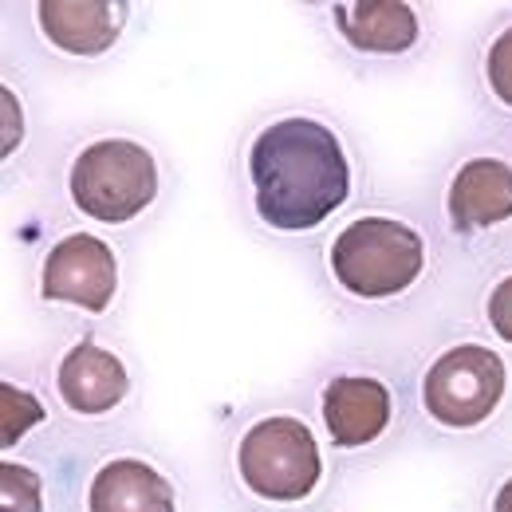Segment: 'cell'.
Segmentation results:
<instances>
[{
  "label": "cell",
  "instance_id": "6da1fadb",
  "mask_svg": "<svg viewBox=\"0 0 512 512\" xmlns=\"http://www.w3.org/2000/svg\"><path fill=\"white\" fill-rule=\"evenodd\" d=\"M237 178L264 233L316 237L355 205L367 170L339 119L316 107H284L245 134Z\"/></svg>",
  "mask_w": 512,
  "mask_h": 512
},
{
  "label": "cell",
  "instance_id": "7a4b0ae2",
  "mask_svg": "<svg viewBox=\"0 0 512 512\" xmlns=\"http://www.w3.org/2000/svg\"><path fill=\"white\" fill-rule=\"evenodd\" d=\"M430 229L390 205L347 213L323 241V276L343 304L383 312L410 304L434 276Z\"/></svg>",
  "mask_w": 512,
  "mask_h": 512
},
{
  "label": "cell",
  "instance_id": "3957f363",
  "mask_svg": "<svg viewBox=\"0 0 512 512\" xmlns=\"http://www.w3.org/2000/svg\"><path fill=\"white\" fill-rule=\"evenodd\" d=\"M414 410L426 430L473 442L512 418V351L481 327L434 343L414 371Z\"/></svg>",
  "mask_w": 512,
  "mask_h": 512
},
{
  "label": "cell",
  "instance_id": "277c9868",
  "mask_svg": "<svg viewBox=\"0 0 512 512\" xmlns=\"http://www.w3.org/2000/svg\"><path fill=\"white\" fill-rule=\"evenodd\" d=\"M233 489L268 512H304L331 481V449L308 410L276 402L249 414L229 442Z\"/></svg>",
  "mask_w": 512,
  "mask_h": 512
},
{
  "label": "cell",
  "instance_id": "5b68a950",
  "mask_svg": "<svg viewBox=\"0 0 512 512\" xmlns=\"http://www.w3.org/2000/svg\"><path fill=\"white\" fill-rule=\"evenodd\" d=\"M166 193V162L162 154L127 130L87 134L64 162L67 205L99 225V229H130L146 221Z\"/></svg>",
  "mask_w": 512,
  "mask_h": 512
},
{
  "label": "cell",
  "instance_id": "8992f818",
  "mask_svg": "<svg viewBox=\"0 0 512 512\" xmlns=\"http://www.w3.org/2000/svg\"><path fill=\"white\" fill-rule=\"evenodd\" d=\"M312 418L335 457L367 461L398 442L406 422V398L394 371L379 359H335L316 379Z\"/></svg>",
  "mask_w": 512,
  "mask_h": 512
},
{
  "label": "cell",
  "instance_id": "52a82bcc",
  "mask_svg": "<svg viewBox=\"0 0 512 512\" xmlns=\"http://www.w3.org/2000/svg\"><path fill=\"white\" fill-rule=\"evenodd\" d=\"M438 217L446 237L465 253H485L512 237V150L473 142L442 170Z\"/></svg>",
  "mask_w": 512,
  "mask_h": 512
},
{
  "label": "cell",
  "instance_id": "ba28073f",
  "mask_svg": "<svg viewBox=\"0 0 512 512\" xmlns=\"http://www.w3.org/2000/svg\"><path fill=\"white\" fill-rule=\"evenodd\" d=\"M36 300L52 312L107 320L123 300V253L95 229H64L36 264Z\"/></svg>",
  "mask_w": 512,
  "mask_h": 512
},
{
  "label": "cell",
  "instance_id": "9c48e42d",
  "mask_svg": "<svg viewBox=\"0 0 512 512\" xmlns=\"http://www.w3.org/2000/svg\"><path fill=\"white\" fill-rule=\"evenodd\" d=\"M48 390L67 418L107 422V418L123 414L130 398L138 394V375H134L127 351L115 339L87 327V331L71 335L52 355Z\"/></svg>",
  "mask_w": 512,
  "mask_h": 512
},
{
  "label": "cell",
  "instance_id": "30bf717a",
  "mask_svg": "<svg viewBox=\"0 0 512 512\" xmlns=\"http://www.w3.org/2000/svg\"><path fill=\"white\" fill-rule=\"evenodd\" d=\"M75 505L79 512H186V485L154 449L107 446L83 465Z\"/></svg>",
  "mask_w": 512,
  "mask_h": 512
},
{
  "label": "cell",
  "instance_id": "8fae6325",
  "mask_svg": "<svg viewBox=\"0 0 512 512\" xmlns=\"http://www.w3.org/2000/svg\"><path fill=\"white\" fill-rule=\"evenodd\" d=\"M426 8L406 0H339L327 24L339 48L359 64H402L426 44Z\"/></svg>",
  "mask_w": 512,
  "mask_h": 512
},
{
  "label": "cell",
  "instance_id": "7c38bea8",
  "mask_svg": "<svg viewBox=\"0 0 512 512\" xmlns=\"http://www.w3.org/2000/svg\"><path fill=\"white\" fill-rule=\"evenodd\" d=\"M134 4L127 0H40L32 28L40 44L75 64L107 60L130 28Z\"/></svg>",
  "mask_w": 512,
  "mask_h": 512
},
{
  "label": "cell",
  "instance_id": "4fadbf2b",
  "mask_svg": "<svg viewBox=\"0 0 512 512\" xmlns=\"http://www.w3.org/2000/svg\"><path fill=\"white\" fill-rule=\"evenodd\" d=\"M48 383H36L28 375L4 371L0 379V449L4 453H24L40 434L52 430V402Z\"/></svg>",
  "mask_w": 512,
  "mask_h": 512
},
{
  "label": "cell",
  "instance_id": "5bb4252c",
  "mask_svg": "<svg viewBox=\"0 0 512 512\" xmlns=\"http://www.w3.org/2000/svg\"><path fill=\"white\" fill-rule=\"evenodd\" d=\"M0 512H56L52 477L28 453L0 457Z\"/></svg>",
  "mask_w": 512,
  "mask_h": 512
},
{
  "label": "cell",
  "instance_id": "9a60e30c",
  "mask_svg": "<svg viewBox=\"0 0 512 512\" xmlns=\"http://www.w3.org/2000/svg\"><path fill=\"white\" fill-rule=\"evenodd\" d=\"M477 87H481V99L501 119H512V12L501 16L485 32V40H481V52H477Z\"/></svg>",
  "mask_w": 512,
  "mask_h": 512
},
{
  "label": "cell",
  "instance_id": "2e32d148",
  "mask_svg": "<svg viewBox=\"0 0 512 512\" xmlns=\"http://www.w3.org/2000/svg\"><path fill=\"white\" fill-rule=\"evenodd\" d=\"M477 316H481V331L497 339L505 351H512V260L485 280L477 296Z\"/></svg>",
  "mask_w": 512,
  "mask_h": 512
},
{
  "label": "cell",
  "instance_id": "e0dca14e",
  "mask_svg": "<svg viewBox=\"0 0 512 512\" xmlns=\"http://www.w3.org/2000/svg\"><path fill=\"white\" fill-rule=\"evenodd\" d=\"M477 512H512V453L485 469L477 489Z\"/></svg>",
  "mask_w": 512,
  "mask_h": 512
},
{
  "label": "cell",
  "instance_id": "ac0fdd59",
  "mask_svg": "<svg viewBox=\"0 0 512 512\" xmlns=\"http://www.w3.org/2000/svg\"><path fill=\"white\" fill-rule=\"evenodd\" d=\"M0 99H4V162H12V154H20V146L28 142V119H24L28 111H24V99L12 87V79H4Z\"/></svg>",
  "mask_w": 512,
  "mask_h": 512
}]
</instances>
